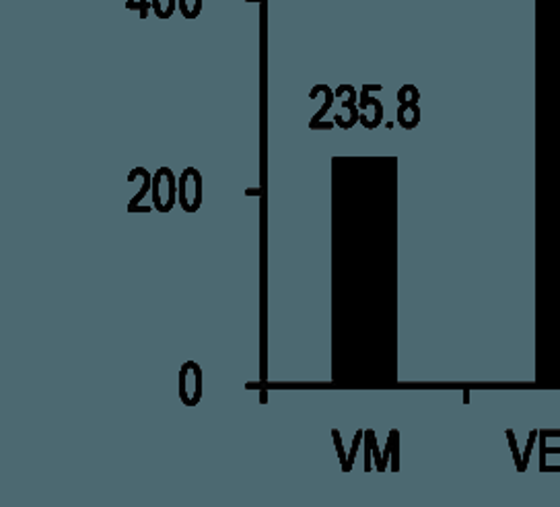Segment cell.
Listing matches in <instances>:
<instances>
[{"label":"cell","instance_id":"1","mask_svg":"<svg viewBox=\"0 0 560 507\" xmlns=\"http://www.w3.org/2000/svg\"><path fill=\"white\" fill-rule=\"evenodd\" d=\"M178 200L185 213H196L202 204V176L196 167L183 169L178 186Z\"/></svg>","mask_w":560,"mask_h":507},{"label":"cell","instance_id":"2","mask_svg":"<svg viewBox=\"0 0 560 507\" xmlns=\"http://www.w3.org/2000/svg\"><path fill=\"white\" fill-rule=\"evenodd\" d=\"M398 122L399 126L406 128V130H412V128L420 122V109H418V106H416V101L399 104Z\"/></svg>","mask_w":560,"mask_h":507},{"label":"cell","instance_id":"3","mask_svg":"<svg viewBox=\"0 0 560 507\" xmlns=\"http://www.w3.org/2000/svg\"><path fill=\"white\" fill-rule=\"evenodd\" d=\"M132 174H138V176H143L145 178V186H143V190L134 196V199L130 200V204H128V213H138V206H141V200L145 199L146 194H148V190H151V184H153V178H151V174L146 171L145 167H136V169H132Z\"/></svg>","mask_w":560,"mask_h":507},{"label":"cell","instance_id":"4","mask_svg":"<svg viewBox=\"0 0 560 507\" xmlns=\"http://www.w3.org/2000/svg\"><path fill=\"white\" fill-rule=\"evenodd\" d=\"M322 87V91L325 93V104L322 106V109L311 118V122H309V128L311 130H324V124H322V118H324L325 114H327V109L332 108V101H334V97H336V93H332V89L330 87H325V85H320Z\"/></svg>","mask_w":560,"mask_h":507},{"label":"cell","instance_id":"5","mask_svg":"<svg viewBox=\"0 0 560 507\" xmlns=\"http://www.w3.org/2000/svg\"><path fill=\"white\" fill-rule=\"evenodd\" d=\"M178 9V0H153V13L159 19H169Z\"/></svg>","mask_w":560,"mask_h":507},{"label":"cell","instance_id":"6","mask_svg":"<svg viewBox=\"0 0 560 507\" xmlns=\"http://www.w3.org/2000/svg\"><path fill=\"white\" fill-rule=\"evenodd\" d=\"M178 11L185 19H196L202 11V0H178Z\"/></svg>","mask_w":560,"mask_h":507},{"label":"cell","instance_id":"7","mask_svg":"<svg viewBox=\"0 0 560 507\" xmlns=\"http://www.w3.org/2000/svg\"><path fill=\"white\" fill-rule=\"evenodd\" d=\"M128 11H136L141 19L148 17L151 9H153V0H126Z\"/></svg>","mask_w":560,"mask_h":507},{"label":"cell","instance_id":"8","mask_svg":"<svg viewBox=\"0 0 560 507\" xmlns=\"http://www.w3.org/2000/svg\"><path fill=\"white\" fill-rule=\"evenodd\" d=\"M418 97H420V93H418L414 85H404V87L398 91L399 104H408V101H416V104H418Z\"/></svg>","mask_w":560,"mask_h":507},{"label":"cell","instance_id":"9","mask_svg":"<svg viewBox=\"0 0 560 507\" xmlns=\"http://www.w3.org/2000/svg\"><path fill=\"white\" fill-rule=\"evenodd\" d=\"M390 439H392V456H394V458H392V460H394V464H392V471L398 472L399 471V443H398L399 433H398V429H392V431H390Z\"/></svg>","mask_w":560,"mask_h":507},{"label":"cell","instance_id":"10","mask_svg":"<svg viewBox=\"0 0 560 507\" xmlns=\"http://www.w3.org/2000/svg\"><path fill=\"white\" fill-rule=\"evenodd\" d=\"M332 437H334L336 450H338V456H340V466H342V472H346V471H348V458H346V453H344L342 439H340V433H338V429H334V431H332Z\"/></svg>","mask_w":560,"mask_h":507},{"label":"cell","instance_id":"11","mask_svg":"<svg viewBox=\"0 0 560 507\" xmlns=\"http://www.w3.org/2000/svg\"><path fill=\"white\" fill-rule=\"evenodd\" d=\"M362 437H365V429H359V431H357V435H355V441H352L350 453H348V471H352V464H355V458H357V452H359V446H361Z\"/></svg>","mask_w":560,"mask_h":507},{"label":"cell","instance_id":"12","mask_svg":"<svg viewBox=\"0 0 560 507\" xmlns=\"http://www.w3.org/2000/svg\"><path fill=\"white\" fill-rule=\"evenodd\" d=\"M245 194L248 196H262V188H248Z\"/></svg>","mask_w":560,"mask_h":507}]
</instances>
